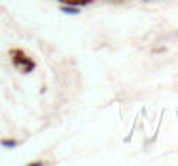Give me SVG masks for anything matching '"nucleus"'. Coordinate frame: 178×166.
Instances as JSON below:
<instances>
[{"label": "nucleus", "instance_id": "f257e3e1", "mask_svg": "<svg viewBox=\"0 0 178 166\" xmlns=\"http://www.w3.org/2000/svg\"><path fill=\"white\" fill-rule=\"evenodd\" d=\"M61 10H62L64 14H71V16H76V14H80V9H78V7H71V5H64Z\"/></svg>", "mask_w": 178, "mask_h": 166}, {"label": "nucleus", "instance_id": "f03ea898", "mask_svg": "<svg viewBox=\"0 0 178 166\" xmlns=\"http://www.w3.org/2000/svg\"><path fill=\"white\" fill-rule=\"evenodd\" d=\"M2 145H4V147H16V142H14V140H4Z\"/></svg>", "mask_w": 178, "mask_h": 166}]
</instances>
